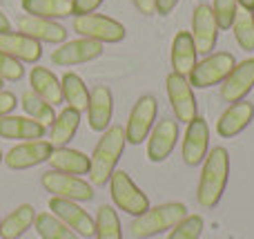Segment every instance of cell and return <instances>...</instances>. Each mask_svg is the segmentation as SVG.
Listing matches in <instances>:
<instances>
[{"label": "cell", "mask_w": 254, "mask_h": 239, "mask_svg": "<svg viewBox=\"0 0 254 239\" xmlns=\"http://www.w3.org/2000/svg\"><path fill=\"white\" fill-rule=\"evenodd\" d=\"M125 128L123 125H110V128L103 132V137L98 139L96 148H94L92 157H89V179H92L94 186H105L110 181V177L114 174L116 163L121 161L125 150Z\"/></svg>", "instance_id": "1"}, {"label": "cell", "mask_w": 254, "mask_h": 239, "mask_svg": "<svg viewBox=\"0 0 254 239\" xmlns=\"http://www.w3.org/2000/svg\"><path fill=\"white\" fill-rule=\"evenodd\" d=\"M228 179H230V155L225 148L219 146L205 157V165H203L201 179H198L196 199L205 210H212L219 206L221 197H223L225 188H228Z\"/></svg>", "instance_id": "2"}, {"label": "cell", "mask_w": 254, "mask_h": 239, "mask_svg": "<svg viewBox=\"0 0 254 239\" xmlns=\"http://www.w3.org/2000/svg\"><path fill=\"white\" fill-rule=\"evenodd\" d=\"M188 217V206L179 204V201H170V204H161L156 208H149L140 217L134 219L131 224V235L136 239H147L154 235L174 228L181 219Z\"/></svg>", "instance_id": "3"}, {"label": "cell", "mask_w": 254, "mask_h": 239, "mask_svg": "<svg viewBox=\"0 0 254 239\" xmlns=\"http://www.w3.org/2000/svg\"><path fill=\"white\" fill-rule=\"evenodd\" d=\"M110 190L112 199L123 213L131 215V217H140L143 213L149 210V199L143 190L134 183V179L125 172V170H114L110 177Z\"/></svg>", "instance_id": "4"}, {"label": "cell", "mask_w": 254, "mask_h": 239, "mask_svg": "<svg viewBox=\"0 0 254 239\" xmlns=\"http://www.w3.org/2000/svg\"><path fill=\"white\" fill-rule=\"evenodd\" d=\"M74 31L80 38H92L98 43H121L125 38V27L119 20L103 13H85V16H76L71 22Z\"/></svg>", "instance_id": "5"}, {"label": "cell", "mask_w": 254, "mask_h": 239, "mask_svg": "<svg viewBox=\"0 0 254 239\" xmlns=\"http://www.w3.org/2000/svg\"><path fill=\"white\" fill-rule=\"evenodd\" d=\"M234 65H237V61H234V56L230 52L210 54L201 63H196V67L190 74V85L201 89H207L212 85H221L228 79L230 72L234 70Z\"/></svg>", "instance_id": "6"}, {"label": "cell", "mask_w": 254, "mask_h": 239, "mask_svg": "<svg viewBox=\"0 0 254 239\" xmlns=\"http://www.w3.org/2000/svg\"><path fill=\"white\" fill-rule=\"evenodd\" d=\"M167 85V98H170V105L174 110L176 121L181 123H190L198 116V103L194 96V89L190 85L188 76H181L176 72H170L165 79Z\"/></svg>", "instance_id": "7"}, {"label": "cell", "mask_w": 254, "mask_h": 239, "mask_svg": "<svg viewBox=\"0 0 254 239\" xmlns=\"http://www.w3.org/2000/svg\"><path fill=\"white\" fill-rule=\"evenodd\" d=\"M40 183H43V188L47 192H52L54 197H61V199H69V201H92L94 199V186L83 181L80 177H74V174L52 170V172L43 174Z\"/></svg>", "instance_id": "8"}, {"label": "cell", "mask_w": 254, "mask_h": 239, "mask_svg": "<svg viewBox=\"0 0 254 239\" xmlns=\"http://www.w3.org/2000/svg\"><path fill=\"white\" fill-rule=\"evenodd\" d=\"M156 112H158V101L152 94H145V96H140L134 103V107L129 112V119H127V125H125L127 143L138 146V143H143L149 137L152 123L156 119Z\"/></svg>", "instance_id": "9"}, {"label": "cell", "mask_w": 254, "mask_h": 239, "mask_svg": "<svg viewBox=\"0 0 254 239\" xmlns=\"http://www.w3.org/2000/svg\"><path fill=\"white\" fill-rule=\"evenodd\" d=\"M54 152V146L45 139H36V141H25L20 146L11 148V150L4 155V163L9 170H29L36 165L49 161Z\"/></svg>", "instance_id": "10"}, {"label": "cell", "mask_w": 254, "mask_h": 239, "mask_svg": "<svg viewBox=\"0 0 254 239\" xmlns=\"http://www.w3.org/2000/svg\"><path fill=\"white\" fill-rule=\"evenodd\" d=\"M219 25H216V18L212 13V7L207 2H198L196 9L192 13V38L196 45L198 54H210L216 47V40H219Z\"/></svg>", "instance_id": "11"}, {"label": "cell", "mask_w": 254, "mask_h": 239, "mask_svg": "<svg viewBox=\"0 0 254 239\" xmlns=\"http://www.w3.org/2000/svg\"><path fill=\"white\" fill-rule=\"evenodd\" d=\"M49 210H52V215H56L63 224H67V226L80 237H92L94 231H96L94 219L80 208L78 201L52 197V199H49Z\"/></svg>", "instance_id": "12"}, {"label": "cell", "mask_w": 254, "mask_h": 239, "mask_svg": "<svg viewBox=\"0 0 254 239\" xmlns=\"http://www.w3.org/2000/svg\"><path fill=\"white\" fill-rule=\"evenodd\" d=\"M210 146V128L203 116H196L194 121L188 123L183 137V161L185 165H198L205 161V152Z\"/></svg>", "instance_id": "13"}, {"label": "cell", "mask_w": 254, "mask_h": 239, "mask_svg": "<svg viewBox=\"0 0 254 239\" xmlns=\"http://www.w3.org/2000/svg\"><path fill=\"white\" fill-rule=\"evenodd\" d=\"M103 54V43L92 38H76L69 43H61V47L52 52V61L56 65H80L89 63Z\"/></svg>", "instance_id": "14"}, {"label": "cell", "mask_w": 254, "mask_h": 239, "mask_svg": "<svg viewBox=\"0 0 254 239\" xmlns=\"http://www.w3.org/2000/svg\"><path fill=\"white\" fill-rule=\"evenodd\" d=\"M254 87V58H246L228 74L221 85V98L225 103H239L250 94Z\"/></svg>", "instance_id": "15"}, {"label": "cell", "mask_w": 254, "mask_h": 239, "mask_svg": "<svg viewBox=\"0 0 254 239\" xmlns=\"http://www.w3.org/2000/svg\"><path fill=\"white\" fill-rule=\"evenodd\" d=\"M179 141V123L172 119H163L147 137V159L152 163H161L172 155Z\"/></svg>", "instance_id": "16"}, {"label": "cell", "mask_w": 254, "mask_h": 239, "mask_svg": "<svg viewBox=\"0 0 254 239\" xmlns=\"http://www.w3.org/2000/svg\"><path fill=\"white\" fill-rule=\"evenodd\" d=\"M18 31L29 38L38 40V43H65L67 38V29L56 20H47V18H38V16H20L18 18Z\"/></svg>", "instance_id": "17"}, {"label": "cell", "mask_w": 254, "mask_h": 239, "mask_svg": "<svg viewBox=\"0 0 254 239\" xmlns=\"http://www.w3.org/2000/svg\"><path fill=\"white\" fill-rule=\"evenodd\" d=\"M112 114H114V96L112 89L105 85H96L89 92V103H87V119L89 128L94 132H105L112 125Z\"/></svg>", "instance_id": "18"}, {"label": "cell", "mask_w": 254, "mask_h": 239, "mask_svg": "<svg viewBox=\"0 0 254 239\" xmlns=\"http://www.w3.org/2000/svg\"><path fill=\"white\" fill-rule=\"evenodd\" d=\"M254 121V105L248 101L230 103V107L216 121V134L223 139H232L241 134Z\"/></svg>", "instance_id": "19"}, {"label": "cell", "mask_w": 254, "mask_h": 239, "mask_svg": "<svg viewBox=\"0 0 254 239\" xmlns=\"http://www.w3.org/2000/svg\"><path fill=\"white\" fill-rule=\"evenodd\" d=\"M0 49L20 63H38L43 56V47H40L38 40L29 38L20 31L0 34Z\"/></svg>", "instance_id": "20"}, {"label": "cell", "mask_w": 254, "mask_h": 239, "mask_svg": "<svg viewBox=\"0 0 254 239\" xmlns=\"http://www.w3.org/2000/svg\"><path fill=\"white\" fill-rule=\"evenodd\" d=\"M196 45H194V38L190 31H179L172 40V72L181 76H190L192 70L196 67Z\"/></svg>", "instance_id": "21"}, {"label": "cell", "mask_w": 254, "mask_h": 239, "mask_svg": "<svg viewBox=\"0 0 254 239\" xmlns=\"http://www.w3.org/2000/svg\"><path fill=\"white\" fill-rule=\"evenodd\" d=\"M45 137V125L29 116H2L0 119V139H18V141H36Z\"/></svg>", "instance_id": "22"}, {"label": "cell", "mask_w": 254, "mask_h": 239, "mask_svg": "<svg viewBox=\"0 0 254 239\" xmlns=\"http://www.w3.org/2000/svg\"><path fill=\"white\" fill-rule=\"evenodd\" d=\"M49 165L58 172L78 177V174L89 172V157L83 155L80 150H74V148H54L52 157H49Z\"/></svg>", "instance_id": "23"}, {"label": "cell", "mask_w": 254, "mask_h": 239, "mask_svg": "<svg viewBox=\"0 0 254 239\" xmlns=\"http://www.w3.org/2000/svg\"><path fill=\"white\" fill-rule=\"evenodd\" d=\"M29 85L49 105L63 103V85H61V80L54 76V72L45 70V67H34L29 74Z\"/></svg>", "instance_id": "24"}, {"label": "cell", "mask_w": 254, "mask_h": 239, "mask_svg": "<svg viewBox=\"0 0 254 239\" xmlns=\"http://www.w3.org/2000/svg\"><path fill=\"white\" fill-rule=\"evenodd\" d=\"M80 125V112L67 105L61 114L54 119L52 132H49V143L54 148H67V143L76 137V130Z\"/></svg>", "instance_id": "25"}, {"label": "cell", "mask_w": 254, "mask_h": 239, "mask_svg": "<svg viewBox=\"0 0 254 239\" xmlns=\"http://www.w3.org/2000/svg\"><path fill=\"white\" fill-rule=\"evenodd\" d=\"M34 219H36L34 206H29V204L18 206L16 210H11V213H9L7 217L0 222V237H2V239H18V237H22L31 226H34Z\"/></svg>", "instance_id": "26"}, {"label": "cell", "mask_w": 254, "mask_h": 239, "mask_svg": "<svg viewBox=\"0 0 254 239\" xmlns=\"http://www.w3.org/2000/svg\"><path fill=\"white\" fill-rule=\"evenodd\" d=\"M20 7L25 13L38 18H47V20H58V18L74 16L71 9V0H20Z\"/></svg>", "instance_id": "27"}, {"label": "cell", "mask_w": 254, "mask_h": 239, "mask_svg": "<svg viewBox=\"0 0 254 239\" xmlns=\"http://www.w3.org/2000/svg\"><path fill=\"white\" fill-rule=\"evenodd\" d=\"M61 85H63V98L69 103V107H74V110H78V112L87 110L89 89H87L85 80L80 79L78 74H74V72H67V74L63 76Z\"/></svg>", "instance_id": "28"}, {"label": "cell", "mask_w": 254, "mask_h": 239, "mask_svg": "<svg viewBox=\"0 0 254 239\" xmlns=\"http://www.w3.org/2000/svg\"><path fill=\"white\" fill-rule=\"evenodd\" d=\"M20 105L22 110H25V114L29 116V119L38 121L40 125H52L54 119H56V112H54V105H49V103H45L43 98L38 96V94L34 92V89H25L20 96Z\"/></svg>", "instance_id": "29"}, {"label": "cell", "mask_w": 254, "mask_h": 239, "mask_svg": "<svg viewBox=\"0 0 254 239\" xmlns=\"http://www.w3.org/2000/svg\"><path fill=\"white\" fill-rule=\"evenodd\" d=\"M34 228L40 235V239H78L74 231L67 224H63L56 215L52 213H40L34 219Z\"/></svg>", "instance_id": "30"}, {"label": "cell", "mask_w": 254, "mask_h": 239, "mask_svg": "<svg viewBox=\"0 0 254 239\" xmlns=\"http://www.w3.org/2000/svg\"><path fill=\"white\" fill-rule=\"evenodd\" d=\"M94 224H96V231H94L96 239H123L121 219L112 206H101Z\"/></svg>", "instance_id": "31"}, {"label": "cell", "mask_w": 254, "mask_h": 239, "mask_svg": "<svg viewBox=\"0 0 254 239\" xmlns=\"http://www.w3.org/2000/svg\"><path fill=\"white\" fill-rule=\"evenodd\" d=\"M232 31H234L237 43L241 45V49L254 52V16H252V11L239 7L237 18H234V22H232Z\"/></svg>", "instance_id": "32"}, {"label": "cell", "mask_w": 254, "mask_h": 239, "mask_svg": "<svg viewBox=\"0 0 254 239\" xmlns=\"http://www.w3.org/2000/svg\"><path fill=\"white\" fill-rule=\"evenodd\" d=\"M203 228H205V222L201 215H188L176 224L167 239H198L203 235Z\"/></svg>", "instance_id": "33"}, {"label": "cell", "mask_w": 254, "mask_h": 239, "mask_svg": "<svg viewBox=\"0 0 254 239\" xmlns=\"http://www.w3.org/2000/svg\"><path fill=\"white\" fill-rule=\"evenodd\" d=\"M239 2L237 0H212V13L216 18L219 29H232V22L237 18Z\"/></svg>", "instance_id": "34"}, {"label": "cell", "mask_w": 254, "mask_h": 239, "mask_svg": "<svg viewBox=\"0 0 254 239\" xmlns=\"http://www.w3.org/2000/svg\"><path fill=\"white\" fill-rule=\"evenodd\" d=\"M22 76H25L22 63L16 61V58H11L9 54H4L2 49H0V79L16 83V80H20Z\"/></svg>", "instance_id": "35"}, {"label": "cell", "mask_w": 254, "mask_h": 239, "mask_svg": "<svg viewBox=\"0 0 254 239\" xmlns=\"http://www.w3.org/2000/svg\"><path fill=\"white\" fill-rule=\"evenodd\" d=\"M105 0H71V9L76 16H85V13H94Z\"/></svg>", "instance_id": "36"}, {"label": "cell", "mask_w": 254, "mask_h": 239, "mask_svg": "<svg viewBox=\"0 0 254 239\" xmlns=\"http://www.w3.org/2000/svg\"><path fill=\"white\" fill-rule=\"evenodd\" d=\"M18 101H16V94L13 92H7V89H0V119L7 114H11L16 110Z\"/></svg>", "instance_id": "37"}, {"label": "cell", "mask_w": 254, "mask_h": 239, "mask_svg": "<svg viewBox=\"0 0 254 239\" xmlns=\"http://www.w3.org/2000/svg\"><path fill=\"white\" fill-rule=\"evenodd\" d=\"M156 2V13L158 16H170L174 11V7L179 4V0H154Z\"/></svg>", "instance_id": "38"}, {"label": "cell", "mask_w": 254, "mask_h": 239, "mask_svg": "<svg viewBox=\"0 0 254 239\" xmlns=\"http://www.w3.org/2000/svg\"><path fill=\"white\" fill-rule=\"evenodd\" d=\"M134 2V7L138 9L143 16H152V13H156V2L154 0H131Z\"/></svg>", "instance_id": "39"}, {"label": "cell", "mask_w": 254, "mask_h": 239, "mask_svg": "<svg viewBox=\"0 0 254 239\" xmlns=\"http://www.w3.org/2000/svg\"><path fill=\"white\" fill-rule=\"evenodd\" d=\"M9 31H11V22H9V18L0 9V34H9Z\"/></svg>", "instance_id": "40"}, {"label": "cell", "mask_w": 254, "mask_h": 239, "mask_svg": "<svg viewBox=\"0 0 254 239\" xmlns=\"http://www.w3.org/2000/svg\"><path fill=\"white\" fill-rule=\"evenodd\" d=\"M239 7L241 9H248V11H254V0H237Z\"/></svg>", "instance_id": "41"}, {"label": "cell", "mask_w": 254, "mask_h": 239, "mask_svg": "<svg viewBox=\"0 0 254 239\" xmlns=\"http://www.w3.org/2000/svg\"><path fill=\"white\" fill-rule=\"evenodd\" d=\"M2 161H4V155H2V152H0V163H2Z\"/></svg>", "instance_id": "42"}, {"label": "cell", "mask_w": 254, "mask_h": 239, "mask_svg": "<svg viewBox=\"0 0 254 239\" xmlns=\"http://www.w3.org/2000/svg\"><path fill=\"white\" fill-rule=\"evenodd\" d=\"M2 85H4V80H2V79H0V89H2Z\"/></svg>", "instance_id": "43"}, {"label": "cell", "mask_w": 254, "mask_h": 239, "mask_svg": "<svg viewBox=\"0 0 254 239\" xmlns=\"http://www.w3.org/2000/svg\"><path fill=\"white\" fill-rule=\"evenodd\" d=\"M198 2H205V0H198Z\"/></svg>", "instance_id": "44"}, {"label": "cell", "mask_w": 254, "mask_h": 239, "mask_svg": "<svg viewBox=\"0 0 254 239\" xmlns=\"http://www.w3.org/2000/svg\"><path fill=\"white\" fill-rule=\"evenodd\" d=\"M252 16H254V11H252Z\"/></svg>", "instance_id": "45"}]
</instances>
